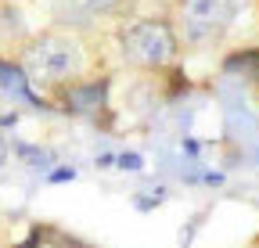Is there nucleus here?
Listing matches in <instances>:
<instances>
[{
    "mask_svg": "<svg viewBox=\"0 0 259 248\" xmlns=\"http://www.w3.org/2000/svg\"><path fill=\"white\" fill-rule=\"evenodd\" d=\"M69 105H72V112H90V108H101V105H105V86H101V83H94V86L76 90V97H72Z\"/></svg>",
    "mask_w": 259,
    "mask_h": 248,
    "instance_id": "nucleus-1",
    "label": "nucleus"
},
{
    "mask_svg": "<svg viewBox=\"0 0 259 248\" xmlns=\"http://www.w3.org/2000/svg\"><path fill=\"white\" fill-rule=\"evenodd\" d=\"M119 166H126V169H137V166H141V159H137V155H122V159H119Z\"/></svg>",
    "mask_w": 259,
    "mask_h": 248,
    "instance_id": "nucleus-2",
    "label": "nucleus"
},
{
    "mask_svg": "<svg viewBox=\"0 0 259 248\" xmlns=\"http://www.w3.org/2000/svg\"><path fill=\"white\" fill-rule=\"evenodd\" d=\"M51 180L58 183V180H72V169H58V173H51Z\"/></svg>",
    "mask_w": 259,
    "mask_h": 248,
    "instance_id": "nucleus-3",
    "label": "nucleus"
},
{
    "mask_svg": "<svg viewBox=\"0 0 259 248\" xmlns=\"http://www.w3.org/2000/svg\"><path fill=\"white\" fill-rule=\"evenodd\" d=\"M22 248H36V234H32V237H29V241H25Z\"/></svg>",
    "mask_w": 259,
    "mask_h": 248,
    "instance_id": "nucleus-4",
    "label": "nucleus"
},
{
    "mask_svg": "<svg viewBox=\"0 0 259 248\" xmlns=\"http://www.w3.org/2000/svg\"><path fill=\"white\" fill-rule=\"evenodd\" d=\"M87 4H108V0H87Z\"/></svg>",
    "mask_w": 259,
    "mask_h": 248,
    "instance_id": "nucleus-5",
    "label": "nucleus"
}]
</instances>
